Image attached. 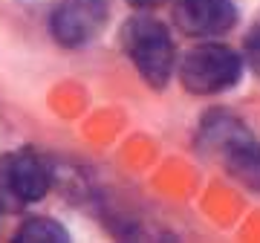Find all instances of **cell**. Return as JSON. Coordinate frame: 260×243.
Returning a JSON list of instances; mask_svg holds the SVG:
<instances>
[{
	"label": "cell",
	"instance_id": "6da1fadb",
	"mask_svg": "<svg viewBox=\"0 0 260 243\" xmlns=\"http://www.w3.org/2000/svg\"><path fill=\"white\" fill-rule=\"evenodd\" d=\"M197 145L205 157L217 159L229 171V177L251 191H260V142L240 119L225 110L208 113L203 119Z\"/></svg>",
	"mask_w": 260,
	"mask_h": 243
},
{
	"label": "cell",
	"instance_id": "7a4b0ae2",
	"mask_svg": "<svg viewBox=\"0 0 260 243\" xmlns=\"http://www.w3.org/2000/svg\"><path fill=\"white\" fill-rule=\"evenodd\" d=\"M119 41L145 84H150L153 90H162L171 81L177 52H174V41H171L168 26L162 20L150 18V15H133L121 26Z\"/></svg>",
	"mask_w": 260,
	"mask_h": 243
},
{
	"label": "cell",
	"instance_id": "3957f363",
	"mask_svg": "<svg viewBox=\"0 0 260 243\" xmlns=\"http://www.w3.org/2000/svg\"><path fill=\"white\" fill-rule=\"evenodd\" d=\"M243 75V55L223 44H203L179 61L182 87L194 96H217L232 90Z\"/></svg>",
	"mask_w": 260,
	"mask_h": 243
},
{
	"label": "cell",
	"instance_id": "277c9868",
	"mask_svg": "<svg viewBox=\"0 0 260 243\" xmlns=\"http://www.w3.org/2000/svg\"><path fill=\"white\" fill-rule=\"evenodd\" d=\"M49 183V165L35 150H12L0 159V206L6 211H20L29 203L44 200Z\"/></svg>",
	"mask_w": 260,
	"mask_h": 243
},
{
	"label": "cell",
	"instance_id": "5b68a950",
	"mask_svg": "<svg viewBox=\"0 0 260 243\" xmlns=\"http://www.w3.org/2000/svg\"><path fill=\"white\" fill-rule=\"evenodd\" d=\"M107 15V0H61L49 18V32L61 47H84L104 29Z\"/></svg>",
	"mask_w": 260,
	"mask_h": 243
},
{
	"label": "cell",
	"instance_id": "8992f818",
	"mask_svg": "<svg viewBox=\"0 0 260 243\" xmlns=\"http://www.w3.org/2000/svg\"><path fill=\"white\" fill-rule=\"evenodd\" d=\"M174 20L191 38H214L237 23V6L234 0H174Z\"/></svg>",
	"mask_w": 260,
	"mask_h": 243
},
{
	"label": "cell",
	"instance_id": "52a82bcc",
	"mask_svg": "<svg viewBox=\"0 0 260 243\" xmlns=\"http://www.w3.org/2000/svg\"><path fill=\"white\" fill-rule=\"evenodd\" d=\"M15 240L20 243H67L70 240V232H67L61 223L49 220V217H29L26 223L15 232Z\"/></svg>",
	"mask_w": 260,
	"mask_h": 243
},
{
	"label": "cell",
	"instance_id": "ba28073f",
	"mask_svg": "<svg viewBox=\"0 0 260 243\" xmlns=\"http://www.w3.org/2000/svg\"><path fill=\"white\" fill-rule=\"evenodd\" d=\"M246 55L260 70V20H257V26L249 32V38H246Z\"/></svg>",
	"mask_w": 260,
	"mask_h": 243
},
{
	"label": "cell",
	"instance_id": "9c48e42d",
	"mask_svg": "<svg viewBox=\"0 0 260 243\" xmlns=\"http://www.w3.org/2000/svg\"><path fill=\"white\" fill-rule=\"evenodd\" d=\"M130 6H136V9H150V6H156L162 0H127Z\"/></svg>",
	"mask_w": 260,
	"mask_h": 243
}]
</instances>
